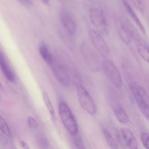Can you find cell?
<instances>
[{
	"mask_svg": "<svg viewBox=\"0 0 149 149\" xmlns=\"http://www.w3.org/2000/svg\"><path fill=\"white\" fill-rule=\"evenodd\" d=\"M130 91L136 101L140 111L149 122V94L141 85L133 83L130 86Z\"/></svg>",
	"mask_w": 149,
	"mask_h": 149,
	"instance_id": "cell-1",
	"label": "cell"
},
{
	"mask_svg": "<svg viewBox=\"0 0 149 149\" xmlns=\"http://www.w3.org/2000/svg\"><path fill=\"white\" fill-rule=\"evenodd\" d=\"M59 114L63 125L66 130L72 136L78 134L77 121L69 106L64 102L59 104Z\"/></svg>",
	"mask_w": 149,
	"mask_h": 149,
	"instance_id": "cell-2",
	"label": "cell"
},
{
	"mask_svg": "<svg viewBox=\"0 0 149 149\" xmlns=\"http://www.w3.org/2000/svg\"><path fill=\"white\" fill-rule=\"evenodd\" d=\"M101 68L112 85L117 89L121 88L123 86V79L115 64L112 61L105 59L101 62Z\"/></svg>",
	"mask_w": 149,
	"mask_h": 149,
	"instance_id": "cell-3",
	"label": "cell"
},
{
	"mask_svg": "<svg viewBox=\"0 0 149 149\" xmlns=\"http://www.w3.org/2000/svg\"><path fill=\"white\" fill-rule=\"evenodd\" d=\"M80 52L88 68L94 73L98 72L101 67L99 57L87 42H83L81 44Z\"/></svg>",
	"mask_w": 149,
	"mask_h": 149,
	"instance_id": "cell-4",
	"label": "cell"
},
{
	"mask_svg": "<svg viewBox=\"0 0 149 149\" xmlns=\"http://www.w3.org/2000/svg\"><path fill=\"white\" fill-rule=\"evenodd\" d=\"M89 18L95 30L101 35L109 34L108 23L104 11L97 8H91L89 11Z\"/></svg>",
	"mask_w": 149,
	"mask_h": 149,
	"instance_id": "cell-5",
	"label": "cell"
},
{
	"mask_svg": "<svg viewBox=\"0 0 149 149\" xmlns=\"http://www.w3.org/2000/svg\"><path fill=\"white\" fill-rule=\"evenodd\" d=\"M75 86L77 99L80 107L90 115H94L97 112V108L89 93L81 83H76Z\"/></svg>",
	"mask_w": 149,
	"mask_h": 149,
	"instance_id": "cell-6",
	"label": "cell"
},
{
	"mask_svg": "<svg viewBox=\"0 0 149 149\" xmlns=\"http://www.w3.org/2000/svg\"><path fill=\"white\" fill-rule=\"evenodd\" d=\"M88 37L95 49L104 58L110 54V48L102 35L94 29L88 31Z\"/></svg>",
	"mask_w": 149,
	"mask_h": 149,
	"instance_id": "cell-7",
	"label": "cell"
},
{
	"mask_svg": "<svg viewBox=\"0 0 149 149\" xmlns=\"http://www.w3.org/2000/svg\"><path fill=\"white\" fill-rule=\"evenodd\" d=\"M53 74L58 81L62 86L68 87L72 82V77L63 65L55 58L51 65Z\"/></svg>",
	"mask_w": 149,
	"mask_h": 149,
	"instance_id": "cell-8",
	"label": "cell"
},
{
	"mask_svg": "<svg viewBox=\"0 0 149 149\" xmlns=\"http://www.w3.org/2000/svg\"><path fill=\"white\" fill-rule=\"evenodd\" d=\"M58 61L63 65L68 71L71 77H73L74 84L81 83V77L76 65L71 57L64 51L60 50L58 53Z\"/></svg>",
	"mask_w": 149,
	"mask_h": 149,
	"instance_id": "cell-9",
	"label": "cell"
},
{
	"mask_svg": "<svg viewBox=\"0 0 149 149\" xmlns=\"http://www.w3.org/2000/svg\"><path fill=\"white\" fill-rule=\"evenodd\" d=\"M60 19L63 29L70 35L74 36L76 34V26L70 15L67 11L62 10L60 15Z\"/></svg>",
	"mask_w": 149,
	"mask_h": 149,
	"instance_id": "cell-10",
	"label": "cell"
},
{
	"mask_svg": "<svg viewBox=\"0 0 149 149\" xmlns=\"http://www.w3.org/2000/svg\"><path fill=\"white\" fill-rule=\"evenodd\" d=\"M121 136L129 149H139V143L133 132L129 128L120 129Z\"/></svg>",
	"mask_w": 149,
	"mask_h": 149,
	"instance_id": "cell-11",
	"label": "cell"
},
{
	"mask_svg": "<svg viewBox=\"0 0 149 149\" xmlns=\"http://www.w3.org/2000/svg\"><path fill=\"white\" fill-rule=\"evenodd\" d=\"M0 69L9 81L13 83L16 81V75L11 69L5 55L2 52H0Z\"/></svg>",
	"mask_w": 149,
	"mask_h": 149,
	"instance_id": "cell-12",
	"label": "cell"
},
{
	"mask_svg": "<svg viewBox=\"0 0 149 149\" xmlns=\"http://www.w3.org/2000/svg\"><path fill=\"white\" fill-rule=\"evenodd\" d=\"M115 26L116 31L123 42L126 45H130L132 42V37L128 31L125 23H122L119 20L115 21Z\"/></svg>",
	"mask_w": 149,
	"mask_h": 149,
	"instance_id": "cell-13",
	"label": "cell"
},
{
	"mask_svg": "<svg viewBox=\"0 0 149 149\" xmlns=\"http://www.w3.org/2000/svg\"><path fill=\"white\" fill-rule=\"evenodd\" d=\"M113 113L117 120L123 125H127L129 123V117L124 108L119 103H113L112 105Z\"/></svg>",
	"mask_w": 149,
	"mask_h": 149,
	"instance_id": "cell-14",
	"label": "cell"
},
{
	"mask_svg": "<svg viewBox=\"0 0 149 149\" xmlns=\"http://www.w3.org/2000/svg\"><path fill=\"white\" fill-rule=\"evenodd\" d=\"M123 6L125 7V9H126L127 14L130 17L132 20L136 24V26L138 27V28L141 31V33H143L144 34H146V28H145L144 26L143 25V24L142 23V22H141V20L139 19V17H138V16L136 14V13L133 10V9L125 0L123 1Z\"/></svg>",
	"mask_w": 149,
	"mask_h": 149,
	"instance_id": "cell-15",
	"label": "cell"
},
{
	"mask_svg": "<svg viewBox=\"0 0 149 149\" xmlns=\"http://www.w3.org/2000/svg\"><path fill=\"white\" fill-rule=\"evenodd\" d=\"M136 42V51L141 58L149 64V45L140 39Z\"/></svg>",
	"mask_w": 149,
	"mask_h": 149,
	"instance_id": "cell-16",
	"label": "cell"
},
{
	"mask_svg": "<svg viewBox=\"0 0 149 149\" xmlns=\"http://www.w3.org/2000/svg\"><path fill=\"white\" fill-rule=\"evenodd\" d=\"M39 52L41 56L42 59L46 62L47 64L51 66L54 60V56L51 54L49 50L46 46V45L42 42L39 45Z\"/></svg>",
	"mask_w": 149,
	"mask_h": 149,
	"instance_id": "cell-17",
	"label": "cell"
},
{
	"mask_svg": "<svg viewBox=\"0 0 149 149\" xmlns=\"http://www.w3.org/2000/svg\"><path fill=\"white\" fill-rule=\"evenodd\" d=\"M102 134L104 137V139L109 147L110 149H119V146L117 143V141L111 134L110 132L107 129H102Z\"/></svg>",
	"mask_w": 149,
	"mask_h": 149,
	"instance_id": "cell-18",
	"label": "cell"
},
{
	"mask_svg": "<svg viewBox=\"0 0 149 149\" xmlns=\"http://www.w3.org/2000/svg\"><path fill=\"white\" fill-rule=\"evenodd\" d=\"M42 98L44 100V102L45 103V105L50 114L51 120L53 122H55L56 120V115L55 112L54 108L53 107V105L51 103V100L49 98V97L48 94V93L46 91H43L42 93Z\"/></svg>",
	"mask_w": 149,
	"mask_h": 149,
	"instance_id": "cell-19",
	"label": "cell"
},
{
	"mask_svg": "<svg viewBox=\"0 0 149 149\" xmlns=\"http://www.w3.org/2000/svg\"><path fill=\"white\" fill-rule=\"evenodd\" d=\"M0 130L6 137L9 138L12 137L10 129L5 120L1 116H0Z\"/></svg>",
	"mask_w": 149,
	"mask_h": 149,
	"instance_id": "cell-20",
	"label": "cell"
},
{
	"mask_svg": "<svg viewBox=\"0 0 149 149\" xmlns=\"http://www.w3.org/2000/svg\"><path fill=\"white\" fill-rule=\"evenodd\" d=\"M60 35L62 37V40L65 43V44L67 45V46L68 45L69 47L70 45H71V46H72V47L73 48V46L74 45V42L73 41V39L72 38V37L73 36H72L70 34H69L68 33H67L63 29V30H61Z\"/></svg>",
	"mask_w": 149,
	"mask_h": 149,
	"instance_id": "cell-21",
	"label": "cell"
},
{
	"mask_svg": "<svg viewBox=\"0 0 149 149\" xmlns=\"http://www.w3.org/2000/svg\"><path fill=\"white\" fill-rule=\"evenodd\" d=\"M37 144L40 149H48L49 141L44 134H39L37 138Z\"/></svg>",
	"mask_w": 149,
	"mask_h": 149,
	"instance_id": "cell-22",
	"label": "cell"
},
{
	"mask_svg": "<svg viewBox=\"0 0 149 149\" xmlns=\"http://www.w3.org/2000/svg\"><path fill=\"white\" fill-rule=\"evenodd\" d=\"M140 141L145 149H149V133L143 132L140 134Z\"/></svg>",
	"mask_w": 149,
	"mask_h": 149,
	"instance_id": "cell-23",
	"label": "cell"
},
{
	"mask_svg": "<svg viewBox=\"0 0 149 149\" xmlns=\"http://www.w3.org/2000/svg\"><path fill=\"white\" fill-rule=\"evenodd\" d=\"M142 13L145 12V5L143 0H129Z\"/></svg>",
	"mask_w": 149,
	"mask_h": 149,
	"instance_id": "cell-24",
	"label": "cell"
},
{
	"mask_svg": "<svg viewBox=\"0 0 149 149\" xmlns=\"http://www.w3.org/2000/svg\"><path fill=\"white\" fill-rule=\"evenodd\" d=\"M74 136V143L77 149H86L81 138L77 134Z\"/></svg>",
	"mask_w": 149,
	"mask_h": 149,
	"instance_id": "cell-25",
	"label": "cell"
},
{
	"mask_svg": "<svg viewBox=\"0 0 149 149\" xmlns=\"http://www.w3.org/2000/svg\"><path fill=\"white\" fill-rule=\"evenodd\" d=\"M27 124L30 128L31 129H36L38 125L36 119L32 116H29L27 118Z\"/></svg>",
	"mask_w": 149,
	"mask_h": 149,
	"instance_id": "cell-26",
	"label": "cell"
},
{
	"mask_svg": "<svg viewBox=\"0 0 149 149\" xmlns=\"http://www.w3.org/2000/svg\"><path fill=\"white\" fill-rule=\"evenodd\" d=\"M17 1L26 8H30L33 5L32 0H17Z\"/></svg>",
	"mask_w": 149,
	"mask_h": 149,
	"instance_id": "cell-27",
	"label": "cell"
},
{
	"mask_svg": "<svg viewBox=\"0 0 149 149\" xmlns=\"http://www.w3.org/2000/svg\"><path fill=\"white\" fill-rule=\"evenodd\" d=\"M20 146L22 149H30L27 143L24 141H20Z\"/></svg>",
	"mask_w": 149,
	"mask_h": 149,
	"instance_id": "cell-28",
	"label": "cell"
},
{
	"mask_svg": "<svg viewBox=\"0 0 149 149\" xmlns=\"http://www.w3.org/2000/svg\"><path fill=\"white\" fill-rule=\"evenodd\" d=\"M3 93H4V89H3V86L2 85V84H1V83L0 81V102L2 100Z\"/></svg>",
	"mask_w": 149,
	"mask_h": 149,
	"instance_id": "cell-29",
	"label": "cell"
},
{
	"mask_svg": "<svg viewBox=\"0 0 149 149\" xmlns=\"http://www.w3.org/2000/svg\"><path fill=\"white\" fill-rule=\"evenodd\" d=\"M41 1L45 5H49V0H41Z\"/></svg>",
	"mask_w": 149,
	"mask_h": 149,
	"instance_id": "cell-30",
	"label": "cell"
},
{
	"mask_svg": "<svg viewBox=\"0 0 149 149\" xmlns=\"http://www.w3.org/2000/svg\"><path fill=\"white\" fill-rule=\"evenodd\" d=\"M87 1H91V0H87Z\"/></svg>",
	"mask_w": 149,
	"mask_h": 149,
	"instance_id": "cell-31",
	"label": "cell"
}]
</instances>
